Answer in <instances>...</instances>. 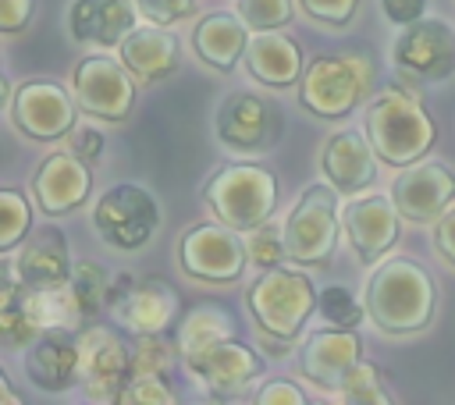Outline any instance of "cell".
<instances>
[{
    "label": "cell",
    "instance_id": "obj_1",
    "mask_svg": "<svg viewBox=\"0 0 455 405\" xmlns=\"http://www.w3.org/2000/svg\"><path fill=\"white\" fill-rule=\"evenodd\" d=\"M363 306L370 323L387 338H409L434 323L437 313V284L416 259H387L366 281Z\"/></svg>",
    "mask_w": 455,
    "mask_h": 405
},
{
    "label": "cell",
    "instance_id": "obj_2",
    "mask_svg": "<svg viewBox=\"0 0 455 405\" xmlns=\"http://www.w3.org/2000/svg\"><path fill=\"white\" fill-rule=\"evenodd\" d=\"M363 128H366L380 163H387L395 171L423 160L437 142V124L427 114V107L412 92H405L398 85L380 89L366 103Z\"/></svg>",
    "mask_w": 455,
    "mask_h": 405
},
{
    "label": "cell",
    "instance_id": "obj_3",
    "mask_svg": "<svg viewBox=\"0 0 455 405\" xmlns=\"http://www.w3.org/2000/svg\"><path fill=\"white\" fill-rule=\"evenodd\" d=\"M203 202L213 220L249 234L277 210V174L263 163H224L203 185Z\"/></svg>",
    "mask_w": 455,
    "mask_h": 405
},
{
    "label": "cell",
    "instance_id": "obj_4",
    "mask_svg": "<svg viewBox=\"0 0 455 405\" xmlns=\"http://www.w3.org/2000/svg\"><path fill=\"white\" fill-rule=\"evenodd\" d=\"M245 306L267 338H277L288 345L306 330L309 316L320 313V291L306 274L291 266H270L249 284Z\"/></svg>",
    "mask_w": 455,
    "mask_h": 405
},
{
    "label": "cell",
    "instance_id": "obj_5",
    "mask_svg": "<svg viewBox=\"0 0 455 405\" xmlns=\"http://www.w3.org/2000/svg\"><path fill=\"white\" fill-rule=\"evenodd\" d=\"M373 64L363 53H323L313 57L299 78V107L313 117L338 121L366 103Z\"/></svg>",
    "mask_w": 455,
    "mask_h": 405
},
{
    "label": "cell",
    "instance_id": "obj_6",
    "mask_svg": "<svg viewBox=\"0 0 455 405\" xmlns=\"http://www.w3.org/2000/svg\"><path fill=\"white\" fill-rule=\"evenodd\" d=\"M338 199L341 192L327 181H313L302 188V195L295 199V206L284 217V245H288V259L299 266H327L334 259L338 249Z\"/></svg>",
    "mask_w": 455,
    "mask_h": 405
},
{
    "label": "cell",
    "instance_id": "obj_7",
    "mask_svg": "<svg viewBox=\"0 0 455 405\" xmlns=\"http://www.w3.org/2000/svg\"><path fill=\"white\" fill-rule=\"evenodd\" d=\"M92 227L103 245L117 252H139L153 242L160 227V202L149 188L135 181L110 185L92 206Z\"/></svg>",
    "mask_w": 455,
    "mask_h": 405
},
{
    "label": "cell",
    "instance_id": "obj_8",
    "mask_svg": "<svg viewBox=\"0 0 455 405\" xmlns=\"http://www.w3.org/2000/svg\"><path fill=\"white\" fill-rule=\"evenodd\" d=\"M245 263H249V245L242 231L220 220L192 224L178 242L181 274L203 284H231L245 274Z\"/></svg>",
    "mask_w": 455,
    "mask_h": 405
},
{
    "label": "cell",
    "instance_id": "obj_9",
    "mask_svg": "<svg viewBox=\"0 0 455 405\" xmlns=\"http://www.w3.org/2000/svg\"><path fill=\"white\" fill-rule=\"evenodd\" d=\"M135 75L124 68V60L110 53H89L71 68V96L82 114L100 121H128L135 107Z\"/></svg>",
    "mask_w": 455,
    "mask_h": 405
},
{
    "label": "cell",
    "instance_id": "obj_10",
    "mask_svg": "<svg viewBox=\"0 0 455 405\" xmlns=\"http://www.w3.org/2000/svg\"><path fill=\"white\" fill-rule=\"evenodd\" d=\"M178 291L160 277H135L132 270L110 277L107 309L132 334H164L178 316Z\"/></svg>",
    "mask_w": 455,
    "mask_h": 405
},
{
    "label": "cell",
    "instance_id": "obj_11",
    "mask_svg": "<svg viewBox=\"0 0 455 405\" xmlns=\"http://www.w3.org/2000/svg\"><path fill=\"white\" fill-rule=\"evenodd\" d=\"M7 117L32 142H57L68 139V131L78 124V103L71 89L46 78H32L14 89Z\"/></svg>",
    "mask_w": 455,
    "mask_h": 405
},
{
    "label": "cell",
    "instance_id": "obj_12",
    "mask_svg": "<svg viewBox=\"0 0 455 405\" xmlns=\"http://www.w3.org/2000/svg\"><path fill=\"white\" fill-rule=\"evenodd\" d=\"M181 362L206 387V394L217 398V401L242 398L256 384V377L263 373V355L256 348H249L245 341H238V338H220L210 348H203V352H196Z\"/></svg>",
    "mask_w": 455,
    "mask_h": 405
},
{
    "label": "cell",
    "instance_id": "obj_13",
    "mask_svg": "<svg viewBox=\"0 0 455 405\" xmlns=\"http://www.w3.org/2000/svg\"><path fill=\"white\" fill-rule=\"evenodd\" d=\"M391 60L405 75H416L423 82H444L455 75V28L441 18H419L395 36Z\"/></svg>",
    "mask_w": 455,
    "mask_h": 405
},
{
    "label": "cell",
    "instance_id": "obj_14",
    "mask_svg": "<svg viewBox=\"0 0 455 405\" xmlns=\"http://www.w3.org/2000/svg\"><path fill=\"white\" fill-rule=\"evenodd\" d=\"M82 345V391L92 401H117L132 380V345L110 327L78 330Z\"/></svg>",
    "mask_w": 455,
    "mask_h": 405
},
{
    "label": "cell",
    "instance_id": "obj_15",
    "mask_svg": "<svg viewBox=\"0 0 455 405\" xmlns=\"http://www.w3.org/2000/svg\"><path fill=\"white\" fill-rule=\"evenodd\" d=\"M345 238L363 266H377L402 231V213L391 195H359L341 210Z\"/></svg>",
    "mask_w": 455,
    "mask_h": 405
},
{
    "label": "cell",
    "instance_id": "obj_16",
    "mask_svg": "<svg viewBox=\"0 0 455 405\" xmlns=\"http://www.w3.org/2000/svg\"><path fill=\"white\" fill-rule=\"evenodd\" d=\"M363 362V338L352 327H327V330H313L302 348H299V373L320 387L338 394L341 384L348 380V373Z\"/></svg>",
    "mask_w": 455,
    "mask_h": 405
},
{
    "label": "cell",
    "instance_id": "obj_17",
    "mask_svg": "<svg viewBox=\"0 0 455 405\" xmlns=\"http://www.w3.org/2000/svg\"><path fill=\"white\" fill-rule=\"evenodd\" d=\"M391 199L405 220L434 224L455 202V171L437 160H416L391 181Z\"/></svg>",
    "mask_w": 455,
    "mask_h": 405
},
{
    "label": "cell",
    "instance_id": "obj_18",
    "mask_svg": "<svg viewBox=\"0 0 455 405\" xmlns=\"http://www.w3.org/2000/svg\"><path fill=\"white\" fill-rule=\"evenodd\" d=\"M213 131H217L220 146L235 149V153H259L277 142V114L263 96L238 89L220 99Z\"/></svg>",
    "mask_w": 455,
    "mask_h": 405
},
{
    "label": "cell",
    "instance_id": "obj_19",
    "mask_svg": "<svg viewBox=\"0 0 455 405\" xmlns=\"http://www.w3.org/2000/svg\"><path fill=\"white\" fill-rule=\"evenodd\" d=\"M89 192H92V171L71 149L46 153L32 174V195L46 217H64V213L85 206Z\"/></svg>",
    "mask_w": 455,
    "mask_h": 405
},
{
    "label": "cell",
    "instance_id": "obj_20",
    "mask_svg": "<svg viewBox=\"0 0 455 405\" xmlns=\"http://www.w3.org/2000/svg\"><path fill=\"white\" fill-rule=\"evenodd\" d=\"M377 163H380V156H377L366 128H341L320 149V174L341 195L366 192L377 181Z\"/></svg>",
    "mask_w": 455,
    "mask_h": 405
},
{
    "label": "cell",
    "instance_id": "obj_21",
    "mask_svg": "<svg viewBox=\"0 0 455 405\" xmlns=\"http://www.w3.org/2000/svg\"><path fill=\"white\" fill-rule=\"evenodd\" d=\"M25 377L46 394L71 391L82 380L78 330L53 327V330H43L32 345H25Z\"/></svg>",
    "mask_w": 455,
    "mask_h": 405
},
{
    "label": "cell",
    "instance_id": "obj_22",
    "mask_svg": "<svg viewBox=\"0 0 455 405\" xmlns=\"http://www.w3.org/2000/svg\"><path fill=\"white\" fill-rule=\"evenodd\" d=\"M11 263H14L21 288H64L71 281V270H75L71 252H68V238L57 224L28 231V238L18 245Z\"/></svg>",
    "mask_w": 455,
    "mask_h": 405
},
{
    "label": "cell",
    "instance_id": "obj_23",
    "mask_svg": "<svg viewBox=\"0 0 455 405\" xmlns=\"http://www.w3.org/2000/svg\"><path fill=\"white\" fill-rule=\"evenodd\" d=\"M139 4L135 0H75L68 11V32L75 43L96 46H121L139 28Z\"/></svg>",
    "mask_w": 455,
    "mask_h": 405
},
{
    "label": "cell",
    "instance_id": "obj_24",
    "mask_svg": "<svg viewBox=\"0 0 455 405\" xmlns=\"http://www.w3.org/2000/svg\"><path fill=\"white\" fill-rule=\"evenodd\" d=\"M242 60H245L249 78H256L259 85H270V89L299 85V78H302V71H306L302 46H299V39H291L284 28L252 32V39H249Z\"/></svg>",
    "mask_w": 455,
    "mask_h": 405
},
{
    "label": "cell",
    "instance_id": "obj_25",
    "mask_svg": "<svg viewBox=\"0 0 455 405\" xmlns=\"http://www.w3.org/2000/svg\"><path fill=\"white\" fill-rule=\"evenodd\" d=\"M249 39H252V28L242 21L238 11L235 14L231 11H210L192 28V50H196V57L206 68L220 71V75H228L245 57Z\"/></svg>",
    "mask_w": 455,
    "mask_h": 405
},
{
    "label": "cell",
    "instance_id": "obj_26",
    "mask_svg": "<svg viewBox=\"0 0 455 405\" xmlns=\"http://www.w3.org/2000/svg\"><path fill=\"white\" fill-rule=\"evenodd\" d=\"M117 57L124 60V68L142 82H160L178 68V39L171 32H164V25H149V28H135L121 46Z\"/></svg>",
    "mask_w": 455,
    "mask_h": 405
},
{
    "label": "cell",
    "instance_id": "obj_27",
    "mask_svg": "<svg viewBox=\"0 0 455 405\" xmlns=\"http://www.w3.org/2000/svg\"><path fill=\"white\" fill-rule=\"evenodd\" d=\"M231 330H235V323H231V316H228L224 309H217V306H199V309H192V313L181 320V327H178V355L188 359V355L210 348L213 341L231 338Z\"/></svg>",
    "mask_w": 455,
    "mask_h": 405
},
{
    "label": "cell",
    "instance_id": "obj_28",
    "mask_svg": "<svg viewBox=\"0 0 455 405\" xmlns=\"http://www.w3.org/2000/svg\"><path fill=\"white\" fill-rule=\"evenodd\" d=\"M107 291H110V274L92 259H78L71 270V281H68V295H71L82 323L92 320L100 309H107Z\"/></svg>",
    "mask_w": 455,
    "mask_h": 405
},
{
    "label": "cell",
    "instance_id": "obj_29",
    "mask_svg": "<svg viewBox=\"0 0 455 405\" xmlns=\"http://www.w3.org/2000/svg\"><path fill=\"white\" fill-rule=\"evenodd\" d=\"M32 231V202L21 188H0V252H14Z\"/></svg>",
    "mask_w": 455,
    "mask_h": 405
},
{
    "label": "cell",
    "instance_id": "obj_30",
    "mask_svg": "<svg viewBox=\"0 0 455 405\" xmlns=\"http://www.w3.org/2000/svg\"><path fill=\"white\" fill-rule=\"evenodd\" d=\"M338 398L348 401V405H391L395 401V394L387 391L384 373L373 362H366V359L348 373V380L341 384Z\"/></svg>",
    "mask_w": 455,
    "mask_h": 405
},
{
    "label": "cell",
    "instance_id": "obj_31",
    "mask_svg": "<svg viewBox=\"0 0 455 405\" xmlns=\"http://www.w3.org/2000/svg\"><path fill=\"white\" fill-rule=\"evenodd\" d=\"M132 377H167L178 345L171 348L164 334H132Z\"/></svg>",
    "mask_w": 455,
    "mask_h": 405
},
{
    "label": "cell",
    "instance_id": "obj_32",
    "mask_svg": "<svg viewBox=\"0 0 455 405\" xmlns=\"http://www.w3.org/2000/svg\"><path fill=\"white\" fill-rule=\"evenodd\" d=\"M235 11L242 14V21L252 32H274V28H284L291 21L295 4L291 0H238Z\"/></svg>",
    "mask_w": 455,
    "mask_h": 405
},
{
    "label": "cell",
    "instance_id": "obj_33",
    "mask_svg": "<svg viewBox=\"0 0 455 405\" xmlns=\"http://www.w3.org/2000/svg\"><path fill=\"white\" fill-rule=\"evenodd\" d=\"M245 245H249V259H252L256 266H263V270L281 266V263L288 259L284 227H277V224H270V220H267V224H259L256 231H249Z\"/></svg>",
    "mask_w": 455,
    "mask_h": 405
},
{
    "label": "cell",
    "instance_id": "obj_34",
    "mask_svg": "<svg viewBox=\"0 0 455 405\" xmlns=\"http://www.w3.org/2000/svg\"><path fill=\"white\" fill-rule=\"evenodd\" d=\"M320 316L334 327H359V320L366 316V306L355 302V295L341 284H331L320 291Z\"/></svg>",
    "mask_w": 455,
    "mask_h": 405
},
{
    "label": "cell",
    "instance_id": "obj_35",
    "mask_svg": "<svg viewBox=\"0 0 455 405\" xmlns=\"http://www.w3.org/2000/svg\"><path fill=\"white\" fill-rule=\"evenodd\" d=\"M178 394L167 387V377H132L117 394V405H174Z\"/></svg>",
    "mask_w": 455,
    "mask_h": 405
},
{
    "label": "cell",
    "instance_id": "obj_36",
    "mask_svg": "<svg viewBox=\"0 0 455 405\" xmlns=\"http://www.w3.org/2000/svg\"><path fill=\"white\" fill-rule=\"evenodd\" d=\"M363 0H299V7L320 25H348Z\"/></svg>",
    "mask_w": 455,
    "mask_h": 405
},
{
    "label": "cell",
    "instance_id": "obj_37",
    "mask_svg": "<svg viewBox=\"0 0 455 405\" xmlns=\"http://www.w3.org/2000/svg\"><path fill=\"white\" fill-rule=\"evenodd\" d=\"M256 401H259V405H309V394H306L295 380L274 377V380H267V384L256 391Z\"/></svg>",
    "mask_w": 455,
    "mask_h": 405
},
{
    "label": "cell",
    "instance_id": "obj_38",
    "mask_svg": "<svg viewBox=\"0 0 455 405\" xmlns=\"http://www.w3.org/2000/svg\"><path fill=\"white\" fill-rule=\"evenodd\" d=\"M142 18L153 25H174L196 11V0H135Z\"/></svg>",
    "mask_w": 455,
    "mask_h": 405
},
{
    "label": "cell",
    "instance_id": "obj_39",
    "mask_svg": "<svg viewBox=\"0 0 455 405\" xmlns=\"http://www.w3.org/2000/svg\"><path fill=\"white\" fill-rule=\"evenodd\" d=\"M36 18V0H0V32L14 36Z\"/></svg>",
    "mask_w": 455,
    "mask_h": 405
},
{
    "label": "cell",
    "instance_id": "obj_40",
    "mask_svg": "<svg viewBox=\"0 0 455 405\" xmlns=\"http://www.w3.org/2000/svg\"><path fill=\"white\" fill-rule=\"evenodd\" d=\"M68 149H71L75 156H82L85 163H92V160H100V153H103V135H100L96 128H89V124H75V128L68 131Z\"/></svg>",
    "mask_w": 455,
    "mask_h": 405
},
{
    "label": "cell",
    "instance_id": "obj_41",
    "mask_svg": "<svg viewBox=\"0 0 455 405\" xmlns=\"http://www.w3.org/2000/svg\"><path fill=\"white\" fill-rule=\"evenodd\" d=\"M434 249L448 266H455V206H448L434 220Z\"/></svg>",
    "mask_w": 455,
    "mask_h": 405
},
{
    "label": "cell",
    "instance_id": "obj_42",
    "mask_svg": "<svg viewBox=\"0 0 455 405\" xmlns=\"http://www.w3.org/2000/svg\"><path fill=\"white\" fill-rule=\"evenodd\" d=\"M380 11L391 25L405 28V25H412L427 14V0H380Z\"/></svg>",
    "mask_w": 455,
    "mask_h": 405
},
{
    "label": "cell",
    "instance_id": "obj_43",
    "mask_svg": "<svg viewBox=\"0 0 455 405\" xmlns=\"http://www.w3.org/2000/svg\"><path fill=\"white\" fill-rule=\"evenodd\" d=\"M0 401H21V398L11 391V380H7V373H0Z\"/></svg>",
    "mask_w": 455,
    "mask_h": 405
},
{
    "label": "cell",
    "instance_id": "obj_44",
    "mask_svg": "<svg viewBox=\"0 0 455 405\" xmlns=\"http://www.w3.org/2000/svg\"><path fill=\"white\" fill-rule=\"evenodd\" d=\"M11 99H14V85H11V78H0V103L11 107Z\"/></svg>",
    "mask_w": 455,
    "mask_h": 405
}]
</instances>
